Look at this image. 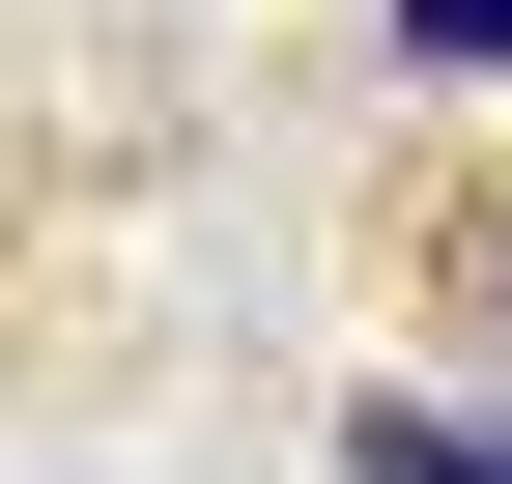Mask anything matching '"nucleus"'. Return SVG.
Segmentation results:
<instances>
[{"instance_id":"obj_1","label":"nucleus","mask_w":512,"mask_h":484,"mask_svg":"<svg viewBox=\"0 0 512 484\" xmlns=\"http://www.w3.org/2000/svg\"><path fill=\"white\" fill-rule=\"evenodd\" d=\"M342 484H512V428H456V399H370V428H342Z\"/></svg>"},{"instance_id":"obj_2","label":"nucleus","mask_w":512,"mask_h":484,"mask_svg":"<svg viewBox=\"0 0 512 484\" xmlns=\"http://www.w3.org/2000/svg\"><path fill=\"white\" fill-rule=\"evenodd\" d=\"M399 57L427 86H512V0H399Z\"/></svg>"}]
</instances>
